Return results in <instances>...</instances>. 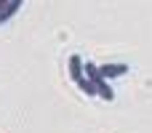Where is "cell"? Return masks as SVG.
<instances>
[{
	"label": "cell",
	"instance_id": "cell-3",
	"mask_svg": "<svg viewBox=\"0 0 152 133\" xmlns=\"http://www.w3.org/2000/svg\"><path fill=\"white\" fill-rule=\"evenodd\" d=\"M128 72V64H104V67H99V75L104 77V80H112V77H123Z\"/></svg>",
	"mask_w": 152,
	"mask_h": 133
},
{
	"label": "cell",
	"instance_id": "cell-5",
	"mask_svg": "<svg viewBox=\"0 0 152 133\" xmlns=\"http://www.w3.org/2000/svg\"><path fill=\"white\" fill-rule=\"evenodd\" d=\"M80 91H86L88 96H94V93H96V91H94V85H91L88 80H83V83H80Z\"/></svg>",
	"mask_w": 152,
	"mask_h": 133
},
{
	"label": "cell",
	"instance_id": "cell-4",
	"mask_svg": "<svg viewBox=\"0 0 152 133\" xmlns=\"http://www.w3.org/2000/svg\"><path fill=\"white\" fill-rule=\"evenodd\" d=\"M19 8H21V0H8L5 11L0 13V24H3V21H8V19H11V16H13V13L19 11Z\"/></svg>",
	"mask_w": 152,
	"mask_h": 133
},
{
	"label": "cell",
	"instance_id": "cell-2",
	"mask_svg": "<svg viewBox=\"0 0 152 133\" xmlns=\"http://www.w3.org/2000/svg\"><path fill=\"white\" fill-rule=\"evenodd\" d=\"M67 64H69V77H72V80H75V83L80 85V83L86 80V72H83V59H80L77 53H72Z\"/></svg>",
	"mask_w": 152,
	"mask_h": 133
},
{
	"label": "cell",
	"instance_id": "cell-1",
	"mask_svg": "<svg viewBox=\"0 0 152 133\" xmlns=\"http://www.w3.org/2000/svg\"><path fill=\"white\" fill-rule=\"evenodd\" d=\"M83 72H86V80L94 85V91H96V96H102L104 101H112L115 99V91L110 88V83L99 75V67L96 64H91V61H86L83 64Z\"/></svg>",
	"mask_w": 152,
	"mask_h": 133
}]
</instances>
